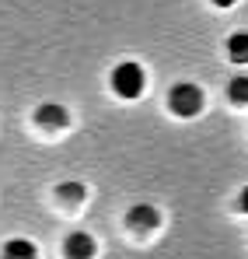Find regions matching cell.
Instances as JSON below:
<instances>
[{"label":"cell","mask_w":248,"mask_h":259,"mask_svg":"<svg viewBox=\"0 0 248 259\" xmlns=\"http://www.w3.org/2000/svg\"><path fill=\"white\" fill-rule=\"evenodd\" d=\"M203 91L196 84H175L168 91V109L175 112V116H182V119H192V116H200L203 112Z\"/></svg>","instance_id":"obj_1"},{"label":"cell","mask_w":248,"mask_h":259,"mask_svg":"<svg viewBox=\"0 0 248 259\" xmlns=\"http://www.w3.org/2000/svg\"><path fill=\"white\" fill-rule=\"evenodd\" d=\"M143 67L140 63H119L116 70H112V91L126 98V102H133V98H140L143 95Z\"/></svg>","instance_id":"obj_2"},{"label":"cell","mask_w":248,"mask_h":259,"mask_svg":"<svg viewBox=\"0 0 248 259\" xmlns=\"http://www.w3.org/2000/svg\"><path fill=\"white\" fill-rule=\"evenodd\" d=\"M63 256H67V259H91V256H94V238L84 235V231L67 235V242H63Z\"/></svg>","instance_id":"obj_3"},{"label":"cell","mask_w":248,"mask_h":259,"mask_svg":"<svg viewBox=\"0 0 248 259\" xmlns=\"http://www.w3.org/2000/svg\"><path fill=\"white\" fill-rule=\"evenodd\" d=\"M67 119H70L67 109L56 105V102H45L39 112H35V123H39L42 130H63V126H67Z\"/></svg>","instance_id":"obj_4"},{"label":"cell","mask_w":248,"mask_h":259,"mask_svg":"<svg viewBox=\"0 0 248 259\" xmlns=\"http://www.w3.org/2000/svg\"><path fill=\"white\" fill-rule=\"evenodd\" d=\"M129 224H133L136 231H151V228H158V224H161V214H158V207L140 203V207H133V210H129Z\"/></svg>","instance_id":"obj_5"},{"label":"cell","mask_w":248,"mask_h":259,"mask_svg":"<svg viewBox=\"0 0 248 259\" xmlns=\"http://www.w3.org/2000/svg\"><path fill=\"white\" fill-rule=\"evenodd\" d=\"M4 259H35V245L28 238H11L4 245Z\"/></svg>","instance_id":"obj_6"},{"label":"cell","mask_w":248,"mask_h":259,"mask_svg":"<svg viewBox=\"0 0 248 259\" xmlns=\"http://www.w3.org/2000/svg\"><path fill=\"white\" fill-rule=\"evenodd\" d=\"M227 56L234 63H248V32H234L227 39Z\"/></svg>","instance_id":"obj_7"},{"label":"cell","mask_w":248,"mask_h":259,"mask_svg":"<svg viewBox=\"0 0 248 259\" xmlns=\"http://www.w3.org/2000/svg\"><path fill=\"white\" fill-rule=\"evenodd\" d=\"M227 98L234 105H248V74H238L231 84H227Z\"/></svg>","instance_id":"obj_8"},{"label":"cell","mask_w":248,"mask_h":259,"mask_svg":"<svg viewBox=\"0 0 248 259\" xmlns=\"http://www.w3.org/2000/svg\"><path fill=\"white\" fill-rule=\"evenodd\" d=\"M60 200H67V203H81V200H84V186H81V182H63V186H60Z\"/></svg>","instance_id":"obj_9"},{"label":"cell","mask_w":248,"mask_h":259,"mask_svg":"<svg viewBox=\"0 0 248 259\" xmlns=\"http://www.w3.org/2000/svg\"><path fill=\"white\" fill-rule=\"evenodd\" d=\"M213 4H217V7H234L238 0H213Z\"/></svg>","instance_id":"obj_10"},{"label":"cell","mask_w":248,"mask_h":259,"mask_svg":"<svg viewBox=\"0 0 248 259\" xmlns=\"http://www.w3.org/2000/svg\"><path fill=\"white\" fill-rule=\"evenodd\" d=\"M241 210H245V214H248V189H245V193H241Z\"/></svg>","instance_id":"obj_11"}]
</instances>
